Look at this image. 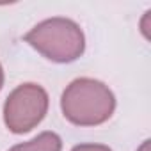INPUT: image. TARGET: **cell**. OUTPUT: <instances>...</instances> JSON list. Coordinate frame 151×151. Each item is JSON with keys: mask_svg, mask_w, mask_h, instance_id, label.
<instances>
[{"mask_svg": "<svg viewBox=\"0 0 151 151\" xmlns=\"http://www.w3.org/2000/svg\"><path fill=\"white\" fill-rule=\"evenodd\" d=\"M64 117L77 126H98L109 121L116 109V98L109 86L94 78H77L62 93Z\"/></svg>", "mask_w": 151, "mask_h": 151, "instance_id": "1", "label": "cell"}, {"mask_svg": "<svg viewBox=\"0 0 151 151\" xmlns=\"http://www.w3.org/2000/svg\"><path fill=\"white\" fill-rule=\"evenodd\" d=\"M23 39L53 62H73L86 50L80 25L68 18H48L30 29Z\"/></svg>", "mask_w": 151, "mask_h": 151, "instance_id": "2", "label": "cell"}, {"mask_svg": "<svg viewBox=\"0 0 151 151\" xmlns=\"http://www.w3.org/2000/svg\"><path fill=\"white\" fill-rule=\"evenodd\" d=\"M48 94L37 84H22L4 103V123L13 133H27L46 116Z\"/></svg>", "mask_w": 151, "mask_h": 151, "instance_id": "3", "label": "cell"}, {"mask_svg": "<svg viewBox=\"0 0 151 151\" xmlns=\"http://www.w3.org/2000/svg\"><path fill=\"white\" fill-rule=\"evenodd\" d=\"M62 140L53 132H43L29 142L16 144L9 151H60Z\"/></svg>", "mask_w": 151, "mask_h": 151, "instance_id": "4", "label": "cell"}, {"mask_svg": "<svg viewBox=\"0 0 151 151\" xmlns=\"http://www.w3.org/2000/svg\"><path fill=\"white\" fill-rule=\"evenodd\" d=\"M71 151H112V149L109 146H103V144H78Z\"/></svg>", "mask_w": 151, "mask_h": 151, "instance_id": "5", "label": "cell"}, {"mask_svg": "<svg viewBox=\"0 0 151 151\" xmlns=\"http://www.w3.org/2000/svg\"><path fill=\"white\" fill-rule=\"evenodd\" d=\"M149 18H151V11H146L144 18L140 22V30H142V34H144L146 39H149Z\"/></svg>", "mask_w": 151, "mask_h": 151, "instance_id": "6", "label": "cell"}, {"mask_svg": "<svg viewBox=\"0 0 151 151\" xmlns=\"http://www.w3.org/2000/svg\"><path fill=\"white\" fill-rule=\"evenodd\" d=\"M137 151H151V142H149V140H144Z\"/></svg>", "mask_w": 151, "mask_h": 151, "instance_id": "7", "label": "cell"}, {"mask_svg": "<svg viewBox=\"0 0 151 151\" xmlns=\"http://www.w3.org/2000/svg\"><path fill=\"white\" fill-rule=\"evenodd\" d=\"M4 86V69H2V64H0V89Z\"/></svg>", "mask_w": 151, "mask_h": 151, "instance_id": "8", "label": "cell"}]
</instances>
